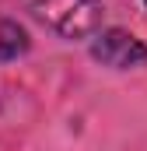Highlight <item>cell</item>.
Wrapping results in <instances>:
<instances>
[{"label": "cell", "mask_w": 147, "mask_h": 151, "mask_svg": "<svg viewBox=\"0 0 147 151\" xmlns=\"http://www.w3.org/2000/svg\"><path fill=\"white\" fill-rule=\"evenodd\" d=\"M32 14L63 39L98 35L105 7L102 0H32Z\"/></svg>", "instance_id": "6da1fadb"}, {"label": "cell", "mask_w": 147, "mask_h": 151, "mask_svg": "<svg viewBox=\"0 0 147 151\" xmlns=\"http://www.w3.org/2000/svg\"><path fill=\"white\" fill-rule=\"evenodd\" d=\"M144 4H147V0H144Z\"/></svg>", "instance_id": "277c9868"}, {"label": "cell", "mask_w": 147, "mask_h": 151, "mask_svg": "<svg viewBox=\"0 0 147 151\" xmlns=\"http://www.w3.org/2000/svg\"><path fill=\"white\" fill-rule=\"evenodd\" d=\"M28 46H32V42H28V32H25L18 21H11V18L0 21V60H4V63L25 56Z\"/></svg>", "instance_id": "3957f363"}, {"label": "cell", "mask_w": 147, "mask_h": 151, "mask_svg": "<svg viewBox=\"0 0 147 151\" xmlns=\"http://www.w3.org/2000/svg\"><path fill=\"white\" fill-rule=\"evenodd\" d=\"M91 56L112 67V70H130V67H144L147 63V42H140L137 35L123 32V28H105L98 32L91 42Z\"/></svg>", "instance_id": "7a4b0ae2"}]
</instances>
